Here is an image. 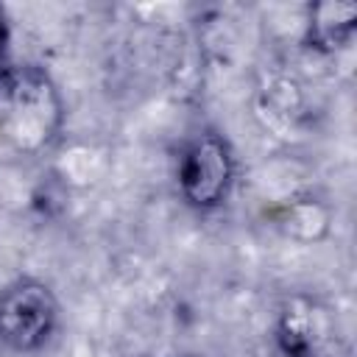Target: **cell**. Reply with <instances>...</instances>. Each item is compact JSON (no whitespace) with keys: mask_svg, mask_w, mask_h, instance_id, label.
<instances>
[{"mask_svg":"<svg viewBox=\"0 0 357 357\" xmlns=\"http://www.w3.org/2000/svg\"><path fill=\"white\" fill-rule=\"evenodd\" d=\"M276 340L287 357H349L335 312L307 296L282 307Z\"/></svg>","mask_w":357,"mask_h":357,"instance_id":"cell-4","label":"cell"},{"mask_svg":"<svg viewBox=\"0 0 357 357\" xmlns=\"http://www.w3.org/2000/svg\"><path fill=\"white\" fill-rule=\"evenodd\" d=\"M0 86L6 106V137L14 142V148L25 153L45 148L61 126V100L47 75L36 67L6 70Z\"/></svg>","mask_w":357,"mask_h":357,"instance_id":"cell-1","label":"cell"},{"mask_svg":"<svg viewBox=\"0 0 357 357\" xmlns=\"http://www.w3.org/2000/svg\"><path fill=\"white\" fill-rule=\"evenodd\" d=\"M59 321L53 290L36 279H17L0 293V343L14 351L42 349Z\"/></svg>","mask_w":357,"mask_h":357,"instance_id":"cell-2","label":"cell"},{"mask_svg":"<svg viewBox=\"0 0 357 357\" xmlns=\"http://www.w3.org/2000/svg\"><path fill=\"white\" fill-rule=\"evenodd\" d=\"M3 59H6V20H3V11H0V81H3V75H6Z\"/></svg>","mask_w":357,"mask_h":357,"instance_id":"cell-6","label":"cell"},{"mask_svg":"<svg viewBox=\"0 0 357 357\" xmlns=\"http://www.w3.org/2000/svg\"><path fill=\"white\" fill-rule=\"evenodd\" d=\"M357 22V8L351 3H318L310 8V22H307V42L315 50H337L343 47Z\"/></svg>","mask_w":357,"mask_h":357,"instance_id":"cell-5","label":"cell"},{"mask_svg":"<svg viewBox=\"0 0 357 357\" xmlns=\"http://www.w3.org/2000/svg\"><path fill=\"white\" fill-rule=\"evenodd\" d=\"M234 159L218 134H198L178 156V192L195 209H215L231 187Z\"/></svg>","mask_w":357,"mask_h":357,"instance_id":"cell-3","label":"cell"}]
</instances>
